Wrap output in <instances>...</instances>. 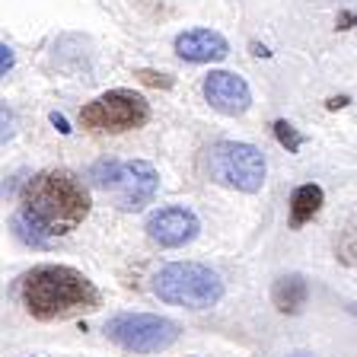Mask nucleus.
<instances>
[{
  "label": "nucleus",
  "instance_id": "dca6fc26",
  "mask_svg": "<svg viewBox=\"0 0 357 357\" xmlns=\"http://www.w3.org/2000/svg\"><path fill=\"white\" fill-rule=\"evenodd\" d=\"M52 121H54V125H58V128H61V131H70V128H67V121H64V119H61V115H52Z\"/></svg>",
  "mask_w": 357,
  "mask_h": 357
},
{
  "label": "nucleus",
  "instance_id": "20e7f679",
  "mask_svg": "<svg viewBox=\"0 0 357 357\" xmlns=\"http://www.w3.org/2000/svg\"><path fill=\"white\" fill-rule=\"evenodd\" d=\"M208 172L217 185L252 195L265 182V156L252 144L220 141L208 150Z\"/></svg>",
  "mask_w": 357,
  "mask_h": 357
},
{
  "label": "nucleus",
  "instance_id": "9d476101",
  "mask_svg": "<svg viewBox=\"0 0 357 357\" xmlns=\"http://www.w3.org/2000/svg\"><path fill=\"white\" fill-rule=\"evenodd\" d=\"M176 54L182 61H192V64H211V61L227 58L230 45L214 29H188L176 36Z\"/></svg>",
  "mask_w": 357,
  "mask_h": 357
},
{
  "label": "nucleus",
  "instance_id": "f257e3e1",
  "mask_svg": "<svg viewBox=\"0 0 357 357\" xmlns=\"http://www.w3.org/2000/svg\"><path fill=\"white\" fill-rule=\"evenodd\" d=\"M89 192L67 169H45L32 176L20 198V220L36 227L45 239L77 230L89 217Z\"/></svg>",
  "mask_w": 357,
  "mask_h": 357
},
{
  "label": "nucleus",
  "instance_id": "f3484780",
  "mask_svg": "<svg viewBox=\"0 0 357 357\" xmlns=\"http://www.w3.org/2000/svg\"><path fill=\"white\" fill-rule=\"evenodd\" d=\"M342 105H348V99H332V102H328V109H342Z\"/></svg>",
  "mask_w": 357,
  "mask_h": 357
},
{
  "label": "nucleus",
  "instance_id": "1a4fd4ad",
  "mask_svg": "<svg viewBox=\"0 0 357 357\" xmlns=\"http://www.w3.org/2000/svg\"><path fill=\"white\" fill-rule=\"evenodd\" d=\"M204 99L211 102V109H217L220 115H243L252 105V89L233 70H211L204 77Z\"/></svg>",
  "mask_w": 357,
  "mask_h": 357
},
{
  "label": "nucleus",
  "instance_id": "423d86ee",
  "mask_svg": "<svg viewBox=\"0 0 357 357\" xmlns=\"http://www.w3.org/2000/svg\"><path fill=\"white\" fill-rule=\"evenodd\" d=\"M105 335H109V342H115L125 351H134V354H156L178 338V326L166 316H153V312H121L105 322Z\"/></svg>",
  "mask_w": 357,
  "mask_h": 357
},
{
  "label": "nucleus",
  "instance_id": "6e6552de",
  "mask_svg": "<svg viewBox=\"0 0 357 357\" xmlns=\"http://www.w3.org/2000/svg\"><path fill=\"white\" fill-rule=\"evenodd\" d=\"M201 223L195 217V211L188 208H160L147 217V236L163 249H178L188 245L198 236Z\"/></svg>",
  "mask_w": 357,
  "mask_h": 357
},
{
  "label": "nucleus",
  "instance_id": "f8f14e48",
  "mask_svg": "<svg viewBox=\"0 0 357 357\" xmlns=\"http://www.w3.org/2000/svg\"><path fill=\"white\" fill-rule=\"evenodd\" d=\"M322 198H326V195H322V188L312 185V182L294 188V195H290V223H294V227H303V223H310L312 217L319 214Z\"/></svg>",
  "mask_w": 357,
  "mask_h": 357
},
{
  "label": "nucleus",
  "instance_id": "9b49d317",
  "mask_svg": "<svg viewBox=\"0 0 357 357\" xmlns=\"http://www.w3.org/2000/svg\"><path fill=\"white\" fill-rule=\"evenodd\" d=\"M306 300H310V284H306L303 275H284L271 287V303L278 306V312L297 316L306 306Z\"/></svg>",
  "mask_w": 357,
  "mask_h": 357
},
{
  "label": "nucleus",
  "instance_id": "f03ea898",
  "mask_svg": "<svg viewBox=\"0 0 357 357\" xmlns=\"http://www.w3.org/2000/svg\"><path fill=\"white\" fill-rule=\"evenodd\" d=\"M20 297L32 319L52 322V319L74 316V312L96 310L99 290L93 287V281H89L86 275H80L77 268L38 265L22 278Z\"/></svg>",
  "mask_w": 357,
  "mask_h": 357
},
{
  "label": "nucleus",
  "instance_id": "4468645a",
  "mask_svg": "<svg viewBox=\"0 0 357 357\" xmlns=\"http://www.w3.org/2000/svg\"><path fill=\"white\" fill-rule=\"evenodd\" d=\"M137 80L147 83V86H163V89H169V86H172V77L156 74V70H137Z\"/></svg>",
  "mask_w": 357,
  "mask_h": 357
},
{
  "label": "nucleus",
  "instance_id": "2eb2a0df",
  "mask_svg": "<svg viewBox=\"0 0 357 357\" xmlns=\"http://www.w3.org/2000/svg\"><path fill=\"white\" fill-rule=\"evenodd\" d=\"M0 70H3V77H7V70L10 67H13V48H10V45H3V48H0Z\"/></svg>",
  "mask_w": 357,
  "mask_h": 357
},
{
  "label": "nucleus",
  "instance_id": "39448f33",
  "mask_svg": "<svg viewBox=\"0 0 357 357\" xmlns=\"http://www.w3.org/2000/svg\"><path fill=\"white\" fill-rule=\"evenodd\" d=\"M96 182L112 192L119 211H141L156 198L160 176L147 160H128V163H102L96 166Z\"/></svg>",
  "mask_w": 357,
  "mask_h": 357
},
{
  "label": "nucleus",
  "instance_id": "7ed1b4c3",
  "mask_svg": "<svg viewBox=\"0 0 357 357\" xmlns=\"http://www.w3.org/2000/svg\"><path fill=\"white\" fill-rule=\"evenodd\" d=\"M153 290L163 303L188 306V310H208V306L220 303L223 281L208 265L172 261V265L160 268V275L153 278Z\"/></svg>",
  "mask_w": 357,
  "mask_h": 357
},
{
  "label": "nucleus",
  "instance_id": "0eeeda50",
  "mask_svg": "<svg viewBox=\"0 0 357 357\" xmlns=\"http://www.w3.org/2000/svg\"><path fill=\"white\" fill-rule=\"evenodd\" d=\"M150 119V105L144 96L131 93V89H112L105 96L93 99L80 109V125L89 131H134Z\"/></svg>",
  "mask_w": 357,
  "mask_h": 357
},
{
  "label": "nucleus",
  "instance_id": "ddd939ff",
  "mask_svg": "<svg viewBox=\"0 0 357 357\" xmlns=\"http://www.w3.org/2000/svg\"><path fill=\"white\" fill-rule=\"evenodd\" d=\"M275 137H278V144H281V147H287V153H297L300 144H303V137H300V134L294 131L287 121H275Z\"/></svg>",
  "mask_w": 357,
  "mask_h": 357
}]
</instances>
